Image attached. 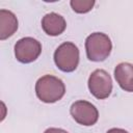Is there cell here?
I'll return each mask as SVG.
<instances>
[{
	"instance_id": "11",
	"label": "cell",
	"mask_w": 133,
	"mask_h": 133,
	"mask_svg": "<svg viewBox=\"0 0 133 133\" xmlns=\"http://www.w3.org/2000/svg\"><path fill=\"white\" fill-rule=\"evenodd\" d=\"M44 133H69V132H66L63 129H59V128H49Z\"/></svg>"
},
{
	"instance_id": "5",
	"label": "cell",
	"mask_w": 133,
	"mask_h": 133,
	"mask_svg": "<svg viewBox=\"0 0 133 133\" xmlns=\"http://www.w3.org/2000/svg\"><path fill=\"white\" fill-rule=\"evenodd\" d=\"M42 52L41 43L30 36L19 39L15 45V56L22 63L34 61Z\"/></svg>"
},
{
	"instance_id": "9",
	"label": "cell",
	"mask_w": 133,
	"mask_h": 133,
	"mask_svg": "<svg viewBox=\"0 0 133 133\" xmlns=\"http://www.w3.org/2000/svg\"><path fill=\"white\" fill-rule=\"evenodd\" d=\"M18 29V20L14 12L6 9L0 10V39H6Z\"/></svg>"
},
{
	"instance_id": "12",
	"label": "cell",
	"mask_w": 133,
	"mask_h": 133,
	"mask_svg": "<svg viewBox=\"0 0 133 133\" xmlns=\"http://www.w3.org/2000/svg\"><path fill=\"white\" fill-rule=\"evenodd\" d=\"M106 133H129V132H127V131H126V130H124V129H119V128H112V129L108 130Z\"/></svg>"
},
{
	"instance_id": "10",
	"label": "cell",
	"mask_w": 133,
	"mask_h": 133,
	"mask_svg": "<svg viewBox=\"0 0 133 133\" xmlns=\"http://www.w3.org/2000/svg\"><path fill=\"white\" fill-rule=\"evenodd\" d=\"M70 4L74 11L78 14H84L89 11L94 7L95 1L94 0H72Z\"/></svg>"
},
{
	"instance_id": "1",
	"label": "cell",
	"mask_w": 133,
	"mask_h": 133,
	"mask_svg": "<svg viewBox=\"0 0 133 133\" xmlns=\"http://www.w3.org/2000/svg\"><path fill=\"white\" fill-rule=\"evenodd\" d=\"M65 92V86L61 79L45 75L35 83V94L37 98L45 103H54L60 100Z\"/></svg>"
},
{
	"instance_id": "3",
	"label": "cell",
	"mask_w": 133,
	"mask_h": 133,
	"mask_svg": "<svg viewBox=\"0 0 133 133\" xmlns=\"http://www.w3.org/2000/svg\"><path fill=\"white\" fill-rule=\"evenodd\" d=\"M56 66L62 72H73L79 63V50L71 42L62 43L54 52Z\"/></svg>"
},
{
	"instance_id": "8",
	"label": "cell",
	"mask_w": 133,
	"mask_h": 133,
	"mask_svg": "<svg viewBox=\"0 0 133 133\" xmlns=\"http://www.w3.org/2000/svg\"><path fill=\"white\" fill-rule=\"evenodd\" d=\"M114 78L122 89L133 91V64L129 62L118 63L114 69Z\"/></svg>"
},
{
	"instance_id": "6",
	"label": "cell",
	"mask_w": 133,
	"mask_h": 133,
	"mask_svg": "<svg viewBox=\"0 0 133 133\" xmlns=\"http://www.w3.org/2000/svg\"><path fill=\"white\" fill-rule=\"evenodd\" d=\"M70 113L78 124L83 126H92L99 118V112L96 106L83 100L73 103Z\"/></svg>"
},
{
	"instance_id": "4",
	"label": "cell",
	"mask_w": 133,
	"mask_h": 133,
	"mask_svg": "<svg viewBox=\"0 0 133 133\" xmlns=\"http://www.w3.org/2000/svg\"><path fill=\"white\" fill-rule=\"evenodd\" d=\"M88 88L90 94L97 99L103 100L109 97L112 90V80L105 70L94 71L88 78Z\"/></svg>"
},
{
	"instance_id": "2",
	"label": "cell",
	"mask_w": 133,
	"mask_h": 133,
	"mask_svg": "<svg viewBox=\"0 0 133 133\" xmlns=\"http://www.w3.org/2000/svg\"><path fill=\"white\" fill-rule=\"evenodd\" d=\"M112 49V44L109 36L102 32H94L87 36L85 41L86 56L91 61L105 60Z\"/></svg>"
},
{
	"instance_id": "7",
	"label": "cell",
	"mask_w": 133,
	"mask_h": 133,
	"mask_svg": "<svg viewBox=\"0 0 133 133\" xmlns=\"http://www.w3.org/2000/svg\"><path fill=\"white\" fill-rule=\"evenodd\" d=\"M66 23L64 18L56 12L47 14L42 19V28L48 35H59L64 31Z\"/></svg>"
}]
</instances>
